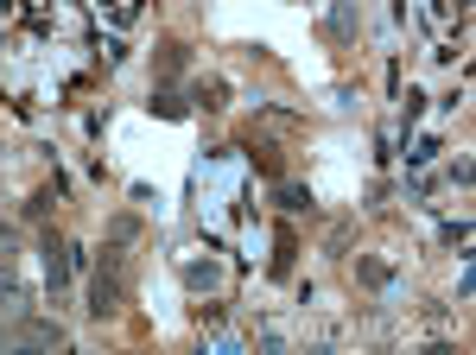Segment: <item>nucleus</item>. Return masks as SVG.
I'll use <instances>...</instances> for the list:
<instances>
[{"label":"nucleus","instance_id":"20e7f679","mask_svg":"<svg viewBox=\"0 0 476 355\" xmlns=\"http://www.w3.org/2000/svg\"><path fill=\"white\" fill-rule=\"evenodd\" d=\"M356 26H362L356 0H331V19H324V32H331V38H356Z\"/></svg>","mask_w":476,"mask_h":355},{"label":"nucleus","instance_id":"ddd939ff","mask_svg":"<svg viewBox=\"0 0 476 355\" xmlns=\"http://www.w3.org/2000/svg\"><path fill=\"white\" fill-rule=\"evenodd\" d=\"M254 165H260L267 178H280V152H273V146H254Z\"/></svg>","mask_w":476,"mask_h":355},{"label":"nucleus","instance_id":"6e6552de","mask_svg":"<svg viewBox=\"0 0 476 355\" xmlns=\"http://www.w3.org/2000/svg\"><path fill=\"white\" fill-rule=\"evenodd\" d=\"M280 210H312V191H299V184L280 178Z\"/></svg>","mask_w":476,"mask_h":355},{"label":"nucleus","instance_id":"f8f14e48","mask_svg":"<svg viewBox=\"0 0 476 355\" xmlns=\"http://www.w3.org/2000/svg\"><path fill=\"white\" fill-rule=\"evenodd\" d=\"M109 235H115V247H127V241L140 235V223H133V216H115V223H109Z\"/></svg>","mask_w":476,"mask_h":355},{"label":"nucleus","instance_id":"dca6fc26","mask_svg":"<svg viewBox=\"0 0 476 355\" xmlns=\"http://www.w3.org/2000/svg\"><path fill=\"white\" fill-rule=\"evenodd\" d=\"M0 350H6V330H0Z\"/></svg>","mask_w":476,"mask_h":355},{"label":"nucleus","instance_id":"9d476101","mask_svg":"<svg viewBox=\"0 0 476 355\" xmlns=\"http://www.w3.org/2000/svg\"><path fill=\"white\" fill-rule=\"evenodd\" d=\"M153 115L178 120V115H185V102H178V96H172V89H159V96H153Z\"/></svg>","mask_w":476,"mask_h":355},{"label":"nucleus","instance_id":"2eb2a0df","mask_svg":"<svg viewBox=\"0 0 476 355\" xmlns=\"http://www.w3.org/2000/svg\"><path fill=\"white\" fill-rule=\"evenodd\" d=\"M0 13H13V0H0Z\"/></svg>","mask_w":476,"mask_h":355},{"label":"nucleus","instance_id":"f03ea898","mask_svg":"<svg viewBox=\"0 0 476 355\" xmlns=\"http://www.w3.org/2000/svg\"><path fill=\"white\" fill-rule=\"evenodd\" d=\"M6 343H19V350H64L70 330L58 318H19V330H6Z\"/></svg>","mask_w":476,"mask_h":355},{"label":"nucleus","instance_id":"39448f33","mask_svg":"<svg viewBox=\"0 0 476 355\" xmlns=\"http://www.w3.org/2000/svg\"><path fill=\"white\" fill-rule=\"evenodd\" d=\"M185 286H191V292H217V286H223V266H217V260H191V266H185Z\"/></svg>","mask_w":476,"mask_h":355},{"label":"nucleus","instance_id":"f257e3e1","mask_svg":"<svg viewBox=\"0 0 476 355\" xmlns=\"http://www.w3.org/2000/svg\"><path fill=\"white\" fill-rule=\"evenodd\" d=\"M121 298H127V254H121V247H102V266H96V279H90V318L109 324L121 311Z\"/></svg>","mask_w":476,"mask_h":355},{"label":"nucleus","instance_id":"9b49d317","mask_svg":"<svg viewBox=\"0 0 476 355\" xmlns=\"http://www.w3.org/2000/svg\"><path fill=\"white\" fill-rule=\"evenodd\" d=\"M223 96H229L223 83H197V109H223Z\"/></svg>","mask_w":476,"mask_h":355},{"label":"nucleus","instance_id":"0eeeda50","mask_svg":"<svg viewBox=\"0 0 476 355\" xmlns=\"http://www.w3.org/2000/svg\"><path fill=\"white\" fill-rule=\"evenodd\" d=\"M178 70H185V45L165 38V45H159V77H178Z\"/></svg>","mask_w":476,"mask_h":355},{"label":"nucleus","instance_id":"4468645a","mask_svg":"<svg viewBox=\"0 0 476 355\" xmlns=\"http://www.w3.org/2000/svg\"><path fill=\"white\" fill-rule=\"evenodd\" d=\"M13 254H19V229H13V223H0V260H13Z\"/></svg>","mask_w":476,"mask_h":355},{"label":"nucleus","instance_id":"1a4fd4ad","mask_svg":"<svg viewBox=\"0 0 476 355\" xmlns=\"http://www.w3.org/2000/svg\"><path fill=\"white\" fill-rule=\"evenodd\" d=\"M292 254H299V241H292V229H280V254H273V273H292Z\"/></svg>","mask_w":476,"mask_h":355},{"label":"nucleus","instance_id":"423d86ee","mask_svg":"<svg viewBox=\"0 0 476 355\" xmlns=\"http://www.w3.org/2000/svg\"><path fill=\"white\" fill-rule=\"evenodd\" d=\"M51 210H58V184H38V191L26 197V216H32V223H45Z\"/></svg>","mask_w":476,"mask_h":355},{"label":"nucleus","instance_id":"7ed1b4c3","mask_svg":"<svg viewBox=\"0 0 476 355\" xmlns=\"http://www.w3.org/2000/svg\"><path fill=\"white\" fill-rule=\"evenodd\" d=\"M0 318H13V324H19V318H32V292L19 286V273H13L6 260H0Z\"/></svg>","mask_w":476,"mask_h":355}]
</instances>
